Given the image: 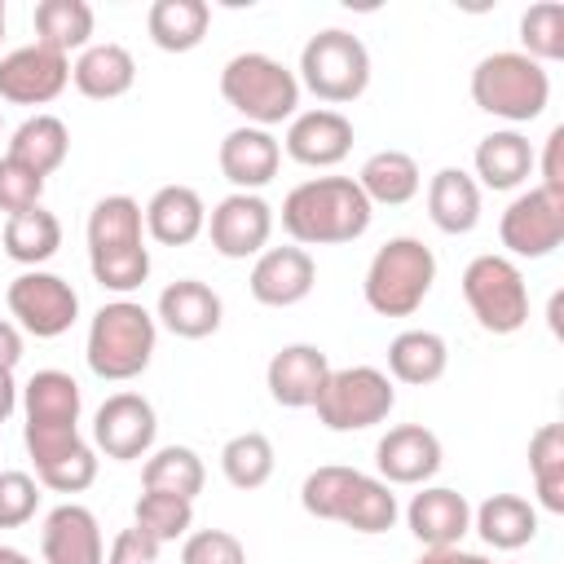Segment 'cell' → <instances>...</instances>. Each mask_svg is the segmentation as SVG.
Returning <instances> with one entry per match:
<instances>
[{"mask_svg":"<svg viewBox=\"0 0 564 564\" xmlns=\"http://www.w3.org/2000/svg\"><path fill=\"white\" fill-rule=\"evenodd\" d=\"M79 383L66 370H35L22 388V441L35 480L53 494H84L97 480V449L79 436Z\"/></svg>","mask_w":564,"mask_h":564,"instance_id":"obj_1","label":"cell"},{"mask_svg":"<svg viewBox=\"0 0 564 564\" xmlns=\"http://www.w3.org/2000/svg\"><path fill=\"white\" fill-rule=\"evenodd\" d=\"M370 198L352 176H313L282 198V229L295 247H339L370 229Z\"/></svg>","mask_w":564,"mask_h":564,"instance_id":"obj_2","label":"cell"},{"mask_svg":"<svg viewBox=\"0 0 564 564\" xmlns=\"http://www.w3.org/2000/svg\"><path fill=\"white\" fill-rule=\"evenodd\" d=\"M88 269L97 286L128 295L150 278L145 212L128 194H106L88 212Z\"/></svg>","mask_w":564,"mask_h":564,"instance_id":"obj_3","label":"cell"},{"mask_svg":"<svg viewBox=\"0 0 564 564\" xmlns=\"http://www.w3.org/2000/svg\"><path fill=\"white\" fill-rule=\"evenodd\" d=\"M154 339H159V322L150 308H141L137 300H110L88 322V348H84L88 370L106 383H128L150 366Z\"/></svg>","mask_w":564,"mask_h":564,"instance_id":"obj_4","label":"cell"},{"mask_svg":"<svg viewBox=\"0 0 564 564\" xmlns=\"http://www.w3.org/2000/svg\"><path fill=\"white\" fill-rule=\"evenodd\" d=\"M220 97L251 128H264V132L300 115V79L269 53H234L220 70Z\"/></svg>","mask_w":564,"mask_h":564,"instance_id":"obj_5","label":"cell"},{"mask_svg":"<svg viewBox=\"0 0 564 564\" xmlns=\"http://www.w3.org/2000/svg\"><path fill=\"white\" fill-rule=\"evenodd\" d=\"M436 282V256L423 238H388L370 264H366V282H361V295L366 304L379 313V317H410L427 291Z\"/></svg>","mask_w":564,"mask_h":564,"instance_id":"obj_6","label":"cell"},{"mask_svg":"<svg viewBox=\"0 0 564 564\" xmlns=\"http://www.w3.org/2000/svg\"><path fill=\"white\" fill-rule=\"evenodd\" d=\"M471 101L485 115H494V119L529 123L551 101V75L533 57H524L516 48H502V53H489V57L476 62V70H471Z\"/></svg>","mask_w":564,"mask_h":564,"instance_id":"obj_7","label":"cell"},{"mask_svg":"<svg viewBox=\"0 0 564 564\" xmlns=\"http://www.w3.org/2000/svg\"><path fill=\"white\" fill-rule=\"evenodd\" d=\"M300 88H308L317 101L348 106L370 88V53L352 31L326 26L317 35H308V44L300 48Z\"/></svg>","mask_w":564,"mask_h":564,"instance_id":"obj_8","label":"cell"},{"mask_svg":"<svg viewBox=\"0 0 564 564\" xmlns=\"http://www.w3.org/2000/svg\"><path fill=\"white\" fill-rule=\"evenodd\" d=\"M463 300L489 335H516L529 322V282L511 256H476L463 269Z\"/></svg>","mask_w":564,"mask_h":564,"instance_id":"obj_9","label":"cell"},{"mask_svg":"<svg viewBox=\"0 0 564 564\" xmlns=\"http://www.w3.org/2000/svg\"><path fill=\"white\" fill-rule=\"evenodd\" d=\"M397 405V388L379 366H344L326 375V388L317 392L313 410L322 419V427L330 432H361L375 427L392 414Z\"/></svg>","mask_w":564,"mask_h":564,"instance_id":"obj_10","label":"cell"},{"mask_svg":"<svg viewBox=\"0 0 564 564\" xmlns=\"http://www.w3.org/2000/svg\"><path fill=\"white\" fill-rule=\"evenodd\" d=\"M4 300H9V313L18 317V326L26 335H35V339H57L79 317L75 286L66 278H57V273H44V269L18 273L9 282V291H4Z\"/></svg>","mask_w":564,"mask_h":564,"instance_id":"obj_11","label":"cell"},{"mask_svg":"<svg viewBox=\"0 0 564 564\" xmlns=\"http://www.w3.org/2000/svg\"><path fill=\"white\" fill-rule=\"evenodd\" d=\"M498 238H502V247H507L511 256H520V260H542V256H551V251L564 242V198L546 194L542 185L520 189V194L507 203L502 220H498Z\"/></svg>","mask_w":564,"mask_h":564,"instance_id":"obj_12","label":"cell"},{"mask_svg":"<svg viewBox=\"0 0 564 564\" xmlns=\"http://www.w3.org/2000/svg\"><path fill=\"white\" fill-rule=\"evenodd\" d=\"M154 432H159V419L141 392H115L93 414V449H101L115 463L145 458L154 445Z\"/></svg>","mask_w":564,"mask_h":564,"instance_id":"obj_13","label":"cell"},{"mask_svg":"<svg viewBox=\"0 0 564 564\" xmlns=\"http://www.w3.org/2000/svg\"><path fill=\"white\" fill-rule=\"evenodd\" d=\"M207 238L216 247V256L225 260H247L260 256L273 238V207L260 194H225L212 216H207Z\"/></svg>","mask_w":564,"mask_h":564,"instance_id":"obj_14","label":"cell"},{"mask_svg":"<svg viewBox=\"0 0 564 564\" xmlns=\"http://www.w3.org/2000/svg\"><path fill=\"white\" fill-rule=\"evenodd\" d=\"M70 84V57L44 48V44H22L0 57V97L13 106H48L62 97Z\"/></svg>","mask_w":564,"mask_h":564,"instance_id":"obj_15","label":"cell"},{"mask_svg":"<svg viewBox=\"0 0 564 564\" xmlns=\"http://www.w3.org/2000/svg\"><path fill=\"white\" fill-rule=\"evenodd\" d=\"M445 463L441 436L423 423H401L388 427L375 445V467L383 485H427Z\"/></svg>","mask_w":564,"mask_h":564,"instance_id":"obj_16","label":"cell"},{"mask_svg":"<svg viewBox=\"0 0 564 564\" xmlns=\"http://www.w3.org/2000/svg\"><path fill=\"white\" fill-rule=\"evenodd\" d=\"M282 150L304 163V167H335L348 159L352 150V119L344 110H330V106H313V110H300L291 123H286V141Z\"/></svg>","mask_w":564,"mask_h":564,"instance_id":"obj_17","label":"cell"},{"mask_svg":"<svg viewBox=\"0 0 564 564\" xmlns=\"http://www.w3.org/2000/svg\"><path fill=\"white\" fill-rule=\"evenodd\" d=\"M313 282H317V264L304 247H264L247 278L256 304H264V308H291V304L308 300Z\"/></svg>","mask_w":564,"mask_h":564,"instance_id":"obj_18","label":"cell"},{"mask_svg":"<svg viewBox=\"0 0 564 564\" xmlns=\"http://www.w3.org/2000/svg\"><path fill=\"white\" fill-rule=\"evenodd\" d=\"M154 322H163V330H172L176 339H207L220 330L225 322V304L220 295L198 282V278H176L159 291L154 304Z\"/></svg>","mask_w":564,"mask_h":564,"instance_id":"obj_19","label":"cell"},{"mask_svg":"<svg viewBox=\"0 0 564 564\" xmlns=\"http://www.w3.org/2000/svg\"><path fill=\"white\" fill-rule=\"evenodd\" d=\"M326 375H330V361L317 344H286L264 366L269 397L286 410H308L317 401V392L326 388Z\"/></svg>","mask_w":564,"mask_h":564,"instance_id":"obj_20","label":"cell"},{"mask_svg":"<svg viewBox=\"0 0 564 564\" xmlns=\"http://www.w3.org/2000/svg\"><path fill=\"white\" fill-rule=\"evenodd\" d=\"M40 551H44V564H106L101 524L79 502H62L44 516Z\"/></svg>","mask_w":564,"mask_h":564,"instance_id":"obj_21","label":"cell"},{"mask_svg":"<svg viewBox=\"0 0 564 564\" xmlns=\"http://www.w3.org/2000/svg\"><path fill=\"white\" fill-rule=\"evenodd\" d=\"M405 524L423 542V551L458 546L463 533L471 529V502L449 485H423L405 507Z\"/></svg>","mask_w":564,"mask_h":564,"instance_id":"obj_22","label":"cell"},{"mask_svg":"<svg viewBox=\"0 0 564 564\" xmlns=\"http://www.w3.org/2000/svg\"><path fill=\"white\" fill-rule=\"evenodd\" d=\"M216 159H220V172H225V181H229L238 194H256L260 185H269V181L278 176V163H282V145H278V137H273V132L242 123V128L225 132V141H220V154H216Z\"/></svg>","mask_w":564,"mask_h":564,"instance_id":"obj_23","label":"cell"},{"mask_svg":"<svg viewBox=\"0 0 564 564\" xmlns=\"http://www.w3.org/2000/svg\"><path fill=\"white\" fill-rule=\"evenodd\" d=\"M141 212H145V234L159 247H189L207 229V207L194 185H163Z\"/></svg>","mask_w":564,"mask_h":564,"instance_id":"obj_24","label":"cell"},{"mask_svg":"<svg viewBox=\"0 0 564 564\" xmlns=\"http://www.w3.org/2000/svg\"><path fill=\"white\" fill-rule=\"evenodd\" d=\"M533 145L524 132L516 128H498L489 137L476 141V154H471V167H476V185L485 189H520L529 176H533Z\"/></svg>","mask_w":564,"mask_h":564,"instance_id":"obj_25","label":"cell"},{"mask_svg":"<svg viewBox=\"0 0 564 564\" xmlns=\"http://www.w3.org/2000/svg\"><path fill=\"white\" fill-rule=\"evenodd\" d=\"M471 529L485 538L494 551H520L538 538V507L520 494H489L471 511Z\"/></svg>","mask_w":564,"mask_h":564,"instance_id":"obj_26","label":"cell"},{"mask_svg":"<svg viewBox=\"0 0 564 564\" xmlns=\"http://www.w3.org/2000/svg\"><path fill=\"white\" fill-rule=\"evenodd\" d=\"M70 79L88 101H115L137 84V62H132V53L123 44H110V40L106 44H88L75 57Z\"/></svg>","mask_w":564,"mask_h":564,"instance_id":"obj_27","label":"cell"},{"mask_svg":"<svg viewBox=\"0 0 564 564\" xmlns=\"http://www.w3.org/2000/svg\"><path fill=\"white\" fill-rule=\"evenodd\" d=\"M427 216L441 234H471L480 225V185L463 167H441L427 181Z\"/></svg>","mask_w":564,"mask_h":564,"instance_id":"obj_28","label":"cell"},{"mask_svg":"<svg viewBox=\"0 0 564 564\" xmlns=\"http://www.w3.org/2000/svg\"><path fill=\"white\" fill-rule=\"evenodd\" d=\"M352 181L361 185L370 207H401L423 189V172L405 150H375Z\"/></svg>","mask_w":564,"mask_h":564,"instance_id":"obj_29","label":"cell"},{"mask_svg":"<svg viewBox=\"0 0 564 564\" xmlns=\"http://www.w3.org/2000/svg\"><path fill=\"white\" fill-rule=\"evenodd\" d=\"M145 26H150L154 48L189 53V48H198L207 40L212 9H207V0H154L150 13H145Z\"/></svg>","mask_w":564,"mask_h":564,"instance_id":"obj_30","label":"cell"},{"mask_svg":"<svg viewBox=\"0 0 564 564\" xmlns=\"http://www.w3.org/2000/svg\"><path fill=\"white\" fill-rule=\"evenodd\" d=\"M445 366H449V344L436 330H401L388 344V375L397 383L427 388L445 375Z\"/></svg>","mask_w":564,"mask_h":564,"instance_id":"obj_31","label":"cell"},{"mask_svg":"<svg viewBox=\"0 0 564 564\" xmlns=\"http://www.w3.org/2000/svg\"><path fill=\"white\" fill-rule=\"evenodd\" d=\"M70 154V128L57 119V115H31L13 128V141H9V159H18L22 167L40 172V176H53Z\"/></svg>","mask_w":564,"mask_h":564,"instance_id":"obj_32","label":"cell"},{"mask_svg":"<svg viewBox=\"0 0 564 564\" xmlns=\"http://www.w3.org/2000/svg\"><path fill=\"white\" fill-rule=\"evenodd\" d=\"M93 40V4L88 0H40L35 4V44L70 57Z\"/></svg>","mask_w":564,"mask_h":564,"instance_id":"obj_33","label":"cell"},{"mask_svg":"<svg viewBox=\"0 0 564 564\" xmlns=\"http://www.w3.org/2000/svg\"><path fill=\"white\" fill-rule=\"evenodd\" d=\"M141 485L154 489V494H176V498L194 502L203 494V485H207V467H203L198 449H189V445H163V449L145 454Z\"/></svg>","mask_w":564,"mask_h":564,"instance_id":"obj_34","label":"cell"},{"mask_svg":"<svg viewBox=\"0 0 564 564\" xmlns=\"http://www.w3.org/2000/svg\"><path fill=\"white\" fill-rule=\"evenodd\" d=\"M0 242H4V256H9V260L26 264V269H40V264L53 260L57 247H62V220H57L53 212H44V207H31V212L4 220Z\"/></svg>","mask_w":564,"mask_h":564,"instance_id":"obj_35","label":"cell"},{"mask_svg":"<svg viewBox=\"0 0 564 564\" xmlns=\"http://www.w3.org/2000/svg\"><path fill=\"white\" fill-rule=\"evenodd\" d=\"M529 471L542 511L564 516V423H542L529 436Z\"/></svg>","mask_w":564,"mask_h":564,"instance_id":"obj_36","label":"cell"},{"mask_svg":"<svg viewBox=\"0 0 564 564\" xmlns=\"http://www.w3.org/2000/svg\"><path fill=\"white\" fill-rule=\"evenodd\" d=\"M273 463H278V454H273V441H269L264 432H238V436H229L225 449H220V471H225V480H229L234 489H242V494L269 485Z\"/></svg>","mask_w":564,"mask_h":564,"instance_id":"obj_37","label":"cell"},{"mask_svg":"<svg viewBox=\"0 0 564 564\" xmlns=\"http://www.w3.org/2000/svg\"><path fill=\"white\" fill-rule=\"evenodd\" d=\"M132 524H137L141 533H150L159 546H163V542H176V538H185L189 524H194V502H185V498H176V494H154V489H145V494L137 498V507H132Z\"/></svg>","mask_w":564,"mask_h":564,"instance_id":"obj_38","label":"cell"},{"mask_svg":"<svg viewBox=\"0 0 564 564\" xmlns=\"http://www.w3.org/2000/svg\"><path fill=\"white\" fill-rule=\"evenodd\" d=\"M520 44H524L520 53L533 57L538 66L560 62L564 57V4H555V0L529 4L520 18Z\"/></svg>","mask_w":564,"mask_h":564,"instance_id":"obj_39","label":"cell"},{"mask_svg":"<svg viewBox=\"0 0 564 564\" xmlns=\"http://www.w3.org/2000/svg\"><path fill=\"white\" fill-rule=\"evenodd\" d=\"M40 198H44V176L4 154L0 159V212L4 216H22V212L40 207Z\"/></svg>","mask_w":564,"mask_h":564,"instance_id":"obj_40","label":"cell"},{"mask_svg":"<svg viewBox=\"0 0 564 564\" xmlns=\"http://www.w3.org/2000/svg\"><path fill=\"white\" fill-rule=\"evenodd\" d=\"M35 507H40V480L18 467L0 471V529L26 524L35 516Z\"/></svg>","mask_w":564,"mask_h":564,"instance_id":"obj_41","label":"cell"},{"mask_svg":"<svg viewBox=\"0 0 564 564\" xmlns=\"http://www.w3.org/2000/svg\"><path fill=\"white\" fill-rule=\"evenodd\" d=\"M181 564H247V546L229 529H198L185 533Z\"/></svg>","mask_w":564,"mask_h":564,"instance_id":"obj_42","label":"cell"},{"mask_svg":"<svg viewBox=\"0 0 564 564\" xmlns=\"http://www.w3.org/2000/svg\"><path fill=\"white\" fill-rule=\"evenodd\" d=\"M154 560H159V542L150 533H141L137 524L119 529L106 551V564H154Z\"/></svg>","mask_w":564,"mask_h":564,"instance_id":"obj_43","label":"cell"},{"mask_svg":"<svg viewBox=\"0 0 564 564\" xmlns=\"http://www.w3.org/2000/svg\"><path fill=\"white\" fill-rule=\"evenodd\" d=\"M533 167L542 172V189L564 198V123H555L542 141V159H533Z\"/></svg>","mask_w":564,"mask_h":564,"instance_id":"obj_44","label":"cell"},{"mask_svg":"<svg viewBox=\"0 0 564 564\" xmlns=\"http://www.w3.org/2000/svg\"><path fill=\"white\" fill-rule=\"evenodd\" d=\"M414 564H494V560H485L480 551H463V546H432Z\"/></svg>","mask_w":564,"mask_h":564,"instance_id":"obj_45","label":"cell"},{"mask_svg":"<svg viewBox=\"0 0 564 564\" xmlns=\"http://www.w3.org/2000/svg\"><path fill=\"white\" fill-rule=\"evenodd\" d=\"M18 361H22V330L18 322L0 317V370H13Z\"/></svg>","mask_w":564,"mask_h":564,"instance_id":"obj_46","label":"cell"},{"mask_svg":"<svg viewBox=\"0 0 564 564\" xmlns=\"http://www.w3.org/2000/svg\"><path fill=\"white\" fill-rule=\"evenodd\" d=\"M18 410V383H13V370H0V423Z\"/></svg>","mask_w":564,"mask_h":564,"instance_id":"obj_47","label":"cell"},{"mask_svg":"<svg viewBox=\"0 0 564 564\" xmlns=\"http://www.w3.org/2000/svg\"><path fill=\"white\" fill-rule=\"evenodd\" d=\"M0 564H31V560H26L22 551H13V546H4V542H0Z\"/></svg>","mask_w":564,"mask_h":564,"instance_id":"obj_48","label":"cell"},{"mask_svg":"<svg viewBox=\"0 0 564 564\" xmlns=\"http://www.w3.org/2000/svg\"><path fill=\"white\" fill-rule=\"evenodd\" d=\"M0 40H4V0H0Z\"/></svg>","mask_w":564,"mask_h":564,"instance_id":"obj_49","label":"cell"}]
</instances>
